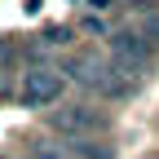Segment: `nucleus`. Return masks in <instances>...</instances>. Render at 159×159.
<instances>
[{
    "mask_svg": "<svg viewBox=\"0 0 159 159\" xmlns=\"http://www.w3.org/2000/svg\"><path fill=\"white\" fill-rule=\"evenodd\" d=\"M66 75H71L84 93L106 97V102H128V97L137 93V84H142V80H137V75H128L124 66H115L111 57H93V53L66 57Z\"/></svg>",
    "mask_w": 159,
    "mask_h": 159,
    "instance_id": "f257e3e1",
    "label": "nucleus"
},
{
    "mask_svg": "<svg viewBox=\"0 0 159 159\" xmlns=\"http://www.w3.org/2000/svg\"><path fill=\"white\" fill-rule=\"evenodd\" d=\"M49 128L62 133L66 142H84V137L106 133V115L97 106H89V102H62V106L49 111Z\"/></svg>",
    "mask_w": 159,
    "mask_h": 159,
    "instance_id": "f03ea898",
    "label": "nucleus"
},
{
    "mask_svg": "<svg viewBox=\"0 0 159 159\" xmlns=\"http://www.w3.org/2000/svg\"><path fill=\"white\" fill-rule=\"evenodd\" d=\"M106 40H111V62L124 66V71L137 75V80H142V75L155 66V57H159V49L150 44L142 31H111Z\"/></svg>",
    "mask_w": 159,
    "mask_h": 159,
    "instance_id": "7ed1b4c3",
    "label": "nucleus"
},
{
    "mask_svg": "<svg viewBox=\"0 0 159 159\" xmlns=\"http://www.w3.org/2000/svg\"><path fill=\"white\" fill-rule=\"evenodd\" d=\"M62 89H66L62 71L49 66V62H35V66L22 75V84H18V102H22V106H57Z\"/></svg>",
    "mask_w": 159,
    "mask_h": 159,
    "instance_id": "20e7f679",
    "label": "nucleus"
},
{
    "mask_svg": "<svg viewBox=\"0 0 159 159\" xmlns=\"http://www.w3.org/2000/svg\"><path fill=\"white\" fill-rule=\"evenodd\" d=\"M71 159H115V150L102 142V137H84V142H66Z\"/></svg>",
    "mask_w": 159,
    "mask_h": 159,
    "instance_id": "39448f33",
    "label": "nucleus"
},
{
    "mask_svg": "<svg viewBox=\"0 0 159 159\" xmlns=\"http://www.w3.org/2000/svg\"><path fill=\"white\" fill-rule=\"evenodd\" d=\"M13 71H18V49L9 40H0V97L13 93Z\"/></svg>",
    "mask_w": 159,
    "mask_h": 159,
    "instance_id": "423d86ee",
    "label": "nucleus"
},
{
    "mask_svg": "<svg viewBox=\"0 0 159 159\" xmlns=\"http://www.w3.org/2000/svg\"><path fill=\"white\" fill-rule=\"evenodd\" d=\"M35 40H40V44H66V40H71V31H66V27H44Z\"/></svg>",
    "mask_w": 159,
    "mask_h": 159,
    "instance_id": "0eeeda50",
    "label": "nucleus"
},
{
    "mask_svg": "<svg viewBox=\"0 0 159 159\" xmlns=\"http://www.w3.org/2000/svg\"><path fill=\"white\" fill-rule=\"evenodd\" d=\"M137 31H142L146 40H159V13H146V18H142V27H137Z\"/></svg>",
    "mask_w": 159,
    "mask_h": 159,
    "instance_id": "6e6552de",
    "label": "nucleus"
},
{
    "mask_svg": "<svg viewBox=\"0 0 159 159\" xmlns=\"http://www.w3.org/2000/svg\"><path fill=\"white\" fill-rule=\"evenodd\" d=\"M89 5H93V9H106V0H89Z\"/></svg>",
    "mask_w": 159,
    "mask_h": 159,
    "instance_id": "1a4fd4ad",
    "label": "nucleus"
},
{
    "mask_svg": "<svg viewBox=\"0 0 159 159\" xmlns=\"http://www.w3.org/2000/svg\"><path fill=\"white\" fill-rule=\"evenodd\" d=\"M146 159H159V150H155V155H146Z\"/></svg>",
    "mask_w": 159,
    "mask_h": 159,
    "instance_id": "9d476101",
    "label": "nucleus"
},
{
    "mask_svg": "<svg viewBox=\"0 0 159 159\" xmlns=\"http://www.w3.org/2000/svg\"><path fill=\"white\" fill-rule=\"evenodd\" d=\"M0 159H9V155H0Z\"/></svg>",
    "mask_w": 159,
    "mask_h": 159,
    "instance_id": "9b49d317",
    "label": "nucleus"
}]
</instances>
